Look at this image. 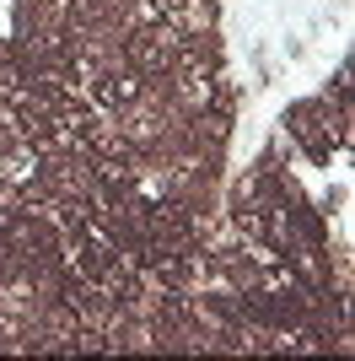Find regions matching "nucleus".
<instances>
[{
  "label": "nucleus",
  "mask_w": 355,
  "mask_h": 361,
  "mask_svg": "<svg viewBox=\"0 0 355 361\" xmlns=\"http://www.w3.org/2000/svg\"><path fill=\"white\" fill-rule=\"evenodd\" d=\"M344 124H350V108H334V97H307V103L285 108V130L291 140H301L307 157H328L344 140Z\"/></svg>",
  "instance_id": "f257e3e1"
}]
</instances>
